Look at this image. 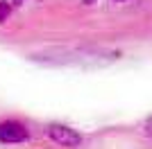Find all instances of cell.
I'll return each mask as SVG.
<instances>
[{
    "mask_svg": "<svg viewBox=\"0 0 152 149\" xmlns=\"http://www.w3.org/2000/svg\"><path fill=\"white\" fill-rule=\"evenodd\" d=\"M27 138H30V129L23 122H18V120H5V122H0V142L18 145V142H25Z\"/></svg>",
    "mask_w": 152,
    "mask_h": 149,
    "instance_id": "1",
    "label": "cell"
},
{
    "mask_svg": "<svg viewBox=\"0 0 152 149\" xmlns=\"http://www.w3.org/2000/svg\"><path fill=\"white\" fill-rule=\"evenodd\" d=\"M48 136H50L57 145H61V147L75 149V147L82 145V136H80L75 129H70V127H66V124H59V122L48 124Z\"/></svg>",
    "mask_w": 152,
    "mask_h": 149,
    "instance_id": "2",
    "label": "cell"
},
{
    "mask_svg": "<svg viewBox=\"0 0 152 149\" xmlns=\"http://www.w3.org/2000/svg\"><path fill=\"white\" fill-rule=\"evenodd\" d=\"M9 14H12V7H9V2L0 0V23H5V20L9 18Z\"/></svg>",
    "mask_w": 152,
    "mask_h": 149,
    "instance_id": "3",
    "label": "cell"
},
{
    "mask_svg": "<svg viewBox=\"0 0 152 149\" xmlns=\"http://www.w3.org/2000/svg\"><path fill=\"white\" fill-rule=\"evenodd\" d=\"M141 131H143V136H148V138L152 140V115H150L143 124H141Z\"/></svg>",
    "mask_w": 152,
    "mask_h": 149,
    "instance_id": "4",
    "label": "cell"
},
{
    "mask_svg": "<svg viewBox=\"0 0 152 149\" xmlns=\"http://www.w3.org/2000/svg\"><path fill=\"white\" fill-rule=\"evenodd\" d=\"M84 2H86V5H93V2H95V0H84Z\"/></svg>",
    "mask_w": 152,
    "mask_h": 149,
    "instance_id": "5",
    "label": "cell"
},
{
    "mask_svg": "<svg viewBox=\"0 0 152 149\" xmlns=\"http://www.w3.org/2000/svg\"><path fill=\"white\" fill-rule=\"evenodd\" d=\"M111 2H127V0H111Z\"/></svg>",
    "mask_w": 152,
    "mask_h": 149,
    "instance_id": "6",
    "label": "cell"
}]
</instances>
